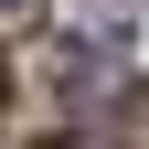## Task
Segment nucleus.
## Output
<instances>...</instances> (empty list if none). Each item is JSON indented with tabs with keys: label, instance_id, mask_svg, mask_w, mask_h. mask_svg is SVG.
<instances>
[{
	"label": "nucleus",
	"instance_id": "nucleus-3",
	"mask_svg": "<svg viewBox=\"0 0 149 149\" xmlns=\"http://www.w3.org/2000/svg\"><path fill=\"white\" fill-rule=\"evenodd\" d=\"M0 11H22V0H0Z\"/></svg>",
	"mask_w": 149,
	"mask_h": 149
},
{
	"label": "nucleus",
	"instance_id": "nucleus-2",
	"mask_svg": "<svg viewBox=\"0 0 149 149\" xmlns=\"http://www.w3.org/2000/svg\"><path fill=\"white\" fill-rule=\"evenodd\" d=\"M0 107H11V53H0Z\"/></svg>",
	"mask_w": 149,
	"mask_h": 149
},
{
	"label": "nucleus",
	"instance_id": "nucleus-1",
	"mask_svg": "<svg viewBox=\"0 0 149 149\" xmlns=\"http://www.w3.org/2000/svg\"><path fill=\"white\" fill-rule=\"evenodd\" d=\"M128 139H139V149H149V96H139V107H128Z\"/></svg>",
	"mask_w": 149,
	"mask_h": 149
}]
</instances>
